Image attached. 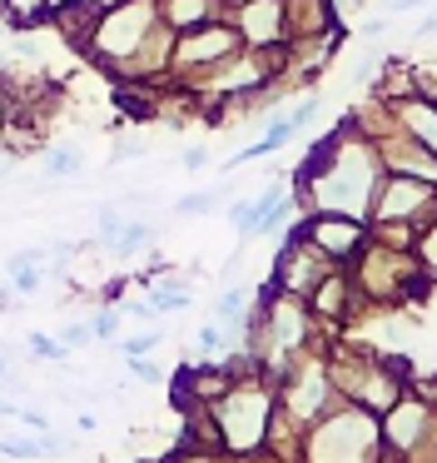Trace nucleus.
Wrapping results in <instances>:
<instances>
[{
  "label": "nucleus",
  "mask_w": 437,
  "mask_h": 463,
  "mask_svg": "<svg viewBox=\"0 0 437 463\" xmlns=\"http://www.w3.org/2000/svg\"><path fill=\"white\" fill-rule=\"evenodd\" d=\"M244 51V41H238L234 21H209V25H194V31L174 35V51H169V80H194V75L214 71L218 61H228V55Z\"/></svg>",
  "instance_id": "obj_1"
},
{
  "label": "nucleus",
  "mask_w": 437,
  "mask_h": 463,
  "mask_svg": "<svg viewBox=\"0 0 437 463\" xmlns=\"http://www.w3.org/2000/svg\"><path fill=\"white\" fill-rule=\"evenodd\" d=\"M432 204H437V184H423V180H407V175H387L383 170L367 220L373 224H417Z\"/></svg>",
  "instance_id": "obj_2"
},
{
  "label": "nucleus",
  "mask_w": 437,
  "mask_h": 463,
  "mask_svg": "<svg viewBox=\"0 0 437 463\" xmlns=\"http://www.w3.org/2000/svg\"><path fill=\"white\" fill-rule=\"evenodd\" d=\"M214 413H218V439H224L228 449L248 453V449H258V439H264V423H268V393H258V389L224 393V399L214 403Z\"/></svg>",
  "instance_id": "obj_3"
},
{
  "label": "nucleus",
  "mask_w": 437,
  "mask_h": 463,
  "mask_svg": "<svg viewBox=\"0 0 437 463\" xmlns=\"http://www.w3.org/2000/svg\"><path fill=\"white\" fill-rule=\"evenodd\" d=\"M238 41L248 51H284L288 45V15H284V0H244L228 11Z\"/></svg>",
  "instance_id": "obj_4"
},
{
  "label": "nucleus",
  "mask_w": 437,
  "mask_h": 463,
  "mask_svg": "<svg viewBox=\"0 0 437 463\" xmlns=\"http://www.w3.org/2000/svg\"><path fill=\"white\" fill-rule=\"evenodd\" d=\"M298 230H303V240L313 244L323 260H338V264L363 254V244H367L363 220H348V214H313V220H303Z\"/></svg>",
  "instance_id": "obj_5"
},
{
  "label": "nucleus",
  "mask_w": 437,
  "mask_h": 463,
  "mask_svg": "<svg viewBox=\"0 0 437 463\" xmlns=\"http://www.w3.org/2000/svg\"><path fill=\"white\" fill-rule=\"evenodd\" d=\"M99 11H105V5H95V0H60V5H50V25L60 31L65 45L89 51V35H95V25H99Z\"/></svg>",
  "instance_id": "obj_6"
},
{
  "label": "nucleus",
  "mask_w": 437,
  "mask_h": 463,
  "mask_svg": "<svg viewBox=\"0 0 437 463\" xmlns=\"http://www.w3.org/2000/svg\"><path fill=\"white\" fill-rule=\"evenodd\" d=\"M224 0H159V21L169 25L174 35L194 31V25H209V21H224Z\"/></svg>",
  "instance_id": "obj_7"
},
{
  "label": "nucleus",
  "mask_w": 437,
  "mask_h": 463,
  "mask_svg": "<svg viewBox=\"0 0 437 463\" xmlns=\"http://www.w3.org/2000/svg\"><path fill=\"white\" fill-rule=\"evenodd\" d=\"M228 194V180H218V184H209V190H189V194H179L174 200V220H204V214H214L218 210V200Z\"/></svg>",
  "instance_id": "obj_8"
},
{
  "label": "nucleus",
  "mask_w": 437,
  "mask_h": 463,
  "mask_svg": "<svg viewBox=\"0 0 437 463\" xmlns=\"http://www.w3.org/2000/svg\"><path fill=\"white\" fill-rule=\"evenodd\" d=\"M79 170H85V155H79L75 145H55V150H45V165H40V180H45V184L79 180Z\"/></svg>",
  "instance_id": "obj_9"
},
{
  "label": "nucleus",
  "mask_w": 437,
  "mask_h": 463,
  "mask_svg": "<svg viewBox=\"0 0 437 463\" xmlns=\"http://www.w3.org/2000/svg\"><path fill=\"white\" fill-rule=\"evenodd\" d=\"M149 240H154V224H149V220H125V224H119V240L109 244V250H115V254H144Z\"/></svg>",
  "instance_id": "obj_10"
},
{
  "label": "nucleus",
  "mask_w": 437,
  "mask_h": 463,
  "mask_svg": "<svg viewBox=\"0 0 437 463\" xmlns=\"http://www.w3.org/2000/svg\"><path fill=\"white\" fill-rule=\"evenodd\" d=\"M149 309H154V314H179V309H189V289H179V279L154 284V289H149Z\"/></svg>",
  "instance_id": "obj_11"
},
{
  "label": "nucleus",
  "mask_w": 437,
  "mask_h": 463,
  "mask_svg": "<svg viewBox=\"0 0 437 463\" xmlns=\"http://www.w3.org/2000/svg\"><path fill=\"white\" fill-rule=\"evenodd\" d=\"M119 224H125L119 204H95V244L99 250H109V244L119 240Z\"/></svg>",
  "instance_id": "obj_12"
},
{
  "label": "nucleus",
  "mask_w": 437,
  "mask_h": 463,
  "mask_svg": "<svg viewBox=\"0 0 437 463\" xmlns=\"http://www.w3.org/2000/svg\"><path fill=\"white\" fill-rule=\"evenodd\" d=\"M244 309H248V294H244V289H224V294L214 299V314H218V324H224L228 334L238 329V314H244Z\"/></svg>",
  "instance_id": "obj_13"
},
{
  "label": "nucleus",
  "mask_w": 437,
  "mask_h": 463,
  "mask_svg": "<svg viewBox=\"0 0 437 463\" xmlns=\"http://www.w3.org/2000/svg\"><path fill=\"white\" fill-rule=\"evenodd\" d=\"M5 15H10V25L50 21V0H5Z\"/></svg>",
  "instance_id": "obj_14"
},
{
  "label": "nucleus",
  "mask_w": 437,
  "mask_h": 463,
  "mask_svg": "<svg viewBox=\"0 0 437 463\" xmlns=\"http://www.w3.org/2000/svg\"><path fill=\"white\" fill-rule=\"evenodd\" d=\"M228 224L238 230V240H254V234H258V210H254V200H234V204H228Z\"/></svg>",
  "instance_id": "obj_15"
},
{
  "label": "nucleus",
  "mask_w": 437,
  "mask_h": 463,
  "mask_svg": "<svg viewBox=\"0 0 437 463\" xmlns=\"http://www.w3.org/2000/svg\"><path fill=\"white\" fill-rule=\"evenodd\" d=\"M30 354H35V359H50V364H60L70 349H65L60 339H45V334H30Z\"/></svg>",
  "instance_id": "obj_16"
},
{
  "label": "nucleus",
  "mask_w": 437,
  "mask_h": 463,
  "mask_svg": "<svg viewBox=\"0 0 437 463\" xmlns=\"http://www.w3.org/2000/svg\"><path fill=\"white\" fill-rule=\"evenodd\" d=\"M144 155H149V140H144V135L115 140V165H125V160H144Z\"/></svg>",
  "instance_id": "obj_17"
},
{
  "label": "nucleus",
  "mask_w": 437,
  "mask_h": 463,
  "mask_svg": "<svg viewBox=\"0 0 437 463\" xmlns=\"http://www.w3.org/2000/svg\"><path fill=\"white\" fill-rule=\"evenodd\" d=\"M417 254H423V264H427V274H437V220L427 224L423 234H417Z\"/></svg>",
  "instance_id": "obj_18"
},
{
  "label": "nucleus",
  "mask_w": 437,
  "mask_h": 463,
  "mask_svg": "<svg viewBox=\"0 0 437 463\" xmlns=\"http://www.w3.org/2000/svg\"><path fill=\"white\" fill-rule=\"evenodd\" d=\"M154 344H159V334L149 329V334H135V339H119V354H125V359H144Z\"/></svg>",
  "instance_id": "obj_19"
},
{
  "label": "nucleus",
  "mask_w": 437,
  "mask_h": 463,
  "mask_svg": "<svg viewBox=\"0 0 437 463\" xmlns=\"http://www.w3.org/2000/svg\"><path fill=\"white\" fill-rule=\"evenodd\" d=\"M60 344H65V349H85V344H95V324H65Z\"/></svg>",
  "instance_id": "obj_20"
},
{
  "label": "nucleus",
  "mask_w": 437,
  "mask_h": 463,
  "mask_svg": "<svg viewBox=\"0 0 437 463\" xmlns=\"http://www.w3.org/2000/svg\"><path fill=\"white\" fill-rule=\"evenodd\" d=\"M224 344H228V329H224V324H204V329H199V349H204V354L224 349Z\"/></svg>",
  "instance_id": "obj_21"
},
{
  "label": "nucleus",
  "mask_w": 437,
  "mask_h": 463,
  "mask_svg": "<svg viewBox=\"0 0 437 463\" xmlns=\"http://www.w3.org/2000/svg\"><path fill=\"white\" fill-rule=\"evenodd\" d=\"M204 165H209V150H204V145H189V150L179 155V170H184V175H199Z\"/></svg>",
  "instance_id": "obj_22"
},
{
  "label": "nucleus",
  "mask_w": 437,
  "mask_h": 463,
  "mask_svg": "<svg viewBox=\"0 0 437 463\" xmlns=\"http://www.w3.org/2000/svg\"><path fill=\"white\" fill-rule=\"evenodd\" d=\"M119 334V309L109 304V309H99V319H95V339H115Z\"/></svg>",
  "instance_id": "obj_23"
},
{
  "label": "nucleus",
  "mask_w": 437,
  "mask_h": 463,
  "mask_svg": "<svg viewBox=\"0 0 437 463\" xmlns=\"http://www.w3.org/2000/svg\"><path fill=\"white\" fill-rule=\"evenodd\" d=\"M129 373H135L139 383H159V364H149V354L144 359H129Z\"/></svg>",
  "instance_id": "obj_24"
},
{
  "label": "nucleus",
  "mask_w": 437,
  "mask_h": 463,
  "mask_svg": "<svg viewBox=\"0 0 437 463\" xmlns=\"http://www.w3.org/2000/svg\"><path fill=\"white\" fill-rule=\"evenodd\" d=\"M387 31V21H383V15H373V21H363V35H383Z\"/></svg>",
  "instance_id": "obj_25"
},
{
  "label": "nucleus",
  "mask_w": 437,
  "mask_h": 463,
  "mask_svg": "<svg viewBox=\"0 0 437 463\" xmlns=\"http://www.w3.org/2000/svg\"><path fill=\"white\" fill-rule=\"evenodd\" d=\"M0 419H10V403H0Z\"/></svg>",
  "instance_id": "obj_26"
},
{
  "label": "nucleus",
  "mask_w": 437,
  "mask_h": 463,
  "mask_svg": "<svg viewBox=\"0 0 437 463\" xmlns=\"http://www.w3.org/2000/svg\"><path fill=\"white\" fill-rule=\"evenodd\" d=\"M0 21H10V15H5V0H0Z\"/></svg>",
  "instance_id": "obj_27"
}]
</instances>
